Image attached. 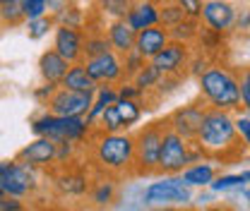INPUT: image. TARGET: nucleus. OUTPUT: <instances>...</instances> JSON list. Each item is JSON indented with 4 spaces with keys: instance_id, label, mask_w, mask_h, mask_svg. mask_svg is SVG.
<instances>
[{
    "instance_id": "obj_1",
    "label": "nucleus",
    "mask_w": 250,
    "mask_h": 211,
    "mask_svg": "<svg viewBox=\"0 0 250 211\" xmlns=\"http://www.w3.org/2000/svg\"><path fill=\"white\" fill-rule=\"evenodd\" d=\"M195 142L205 151V156H214L221 161H226L229 156H238V132L233 113L207 106Z\"/></svg>"
},
{
    "instance_id": "obj_2",
    "label": "nucleus",
    "mask_w": 250,
    "mask_h": 211,
    "mask_svg": "<svg viewBox=\"0 0 250 211\" xmlns=\"http://www.w3.org/2000/svg\"><path fill=\"white\" fill-rule=\"evenodd\" d=\"M92 144V158L96 163V168L104 175H123L132 171L135 163V139L132 132H94V137L89 139Z\"/></svg>"
},
{
    "instance_id": "obj_3",
    "label": "nucleus",
    "mask_w": 250,
    "mask_h": 211,
    "mask_svg": "<svg viewBox=\"0 0 250 211\" xmlns=\"http://www.w3.org/2000/svg\"><path fill=\"white\" fill-rule=\"evenodd\" d=\"M197 87L200 96L209 108L219 111H238L241 108V87H238V77L224 67V65H212L205 75L197 77Z\"/></svg>"
},
{
    "instance_id": "obj_4",
    "label": "nucleus",
    "mask_w": 250,
    "mask_h": 211,
    "mask_svg": "<svg viewBox=\"0 0 250 211\" xmlns=\"http://www.w3.org/2000/svg\"><path fill=\"white\" fill-rule=\"evenodd\" d=\"M31 132L36 137H48L53 142H72V144H89L94 137V125L87 120V115H53L43 111L41 115L31 118Z\"/></svg>"
},
{
    "instance_id": "obj_5",
    "label": "nucleus",
    "mask_w": 250,
    "mask_h": 211,
    "mask_svg": "<svg viewBox=\"0 0 250 211\" xmlns=\"http://www.w3.org/2000/svg\"><path fill=\"white\" fill-rule=\"evenodd\" d=\"M166 132V120L149 122L140 127L132 139H135V163L132 173L135 175H154L156 163H159V151H161V139Z\"/></svg>"
},
{
    "instance_id": "obj_6",
    "label": "nucleus",
    "mask_w": 250,
    "mask_h": 211,
    "mask_svg": "<svg viewBox=\"0 0 250 211\" xmlns=\"http://www.w3.org/2000/svg\"><path fill=\"white\" fill-rule=\"evenodd\" d=\"M142 202L147 207H178L181 209L192 202V190L181 180V175H164L145 187Z\"/></svg>"
},
{
    "instance_id": "obj_7",
    "label": "nucleus",
    "mask_w": 250,
    "mask_h": 211,
    "mask_svg": "<svg viewBox=\"0 0 250 211\" xmlns=\"http://www.w3.org/2000/svg\"><path fill=\"white\" fill-rule=\"evenodd\" d=\"M0 187H2L5 197L24 199L39 190V171L17 158L0 161Z\"/></svg>"
},
{
    "instance_id": "obj_8",
    "label": "nucleus",
    "mask_w": 250,
    "mask_h": 211,
    "mask_svg": "<svg viewBox=\"0 0 250 211\" xmlns=\"http://www.w3.org/2000/svg\"><path fill=\"white\" fill-rule=\"evenodd\" d=\"M188 166H190V142L166 127L164 139H161L156 173L159 175H181Z\"/></svg>"
},
{
    "instance_id": "obj_9",
    "label": "nucleus",
    "mask_w": 250,
    "mask_h": 211,
    "mask_svg": "<svg viewBox=\"0 0 250 211\" xmlns=\"http://www.w3.org/2000/svg\"><path fill=\"white\" fill-rule=\"evenodd\" d=\"M92 98L94 94H87V91H75V89L58 87L53 91V96L46 101V111L53 113V115H61V118L87 115L89 108H92Z\"/></svg>"
},
{
    "instance_id": "obj_10",
    "label": "nucleus",
    "mask_w": 250,
    "mask_h": 211,
    "mask_svg": "<svg viewBox=\"0 0 250 211\" xmlns=\"http://www.w3.org/2000/svg\"><path fill=\"white\" fill-rule=\"evenodd\" d=\"M205 111H207V103L202 101H192V103H188V106H181V108H176L168 118H164L166 120V127L168 130H173L176 134H181L183 139L188 142H192L195 137H197V130H200V122H202V115H205Z\"/></svg>"
},
{
    "instance_id": "obj_11",
    "label": "nucleus",
    "mask_w": 250,
    "mask_h": 211,
    "mask_svg": "<svg viewBox=\"0 0 250 211\" xmlns=\"http://www.w3.org/2000/svg\"><path fill=\"white\" fill-rule=\"evenodd\" d=\"M236 17H238V7L233 2L226 0H205L202 2V24L207 29H214L219 34H231L236 29Z\"/></svg>"
},
{
    "instance_id": "obj_12",
    "label": "nucleus",
    "mask_w": 250,
    "mask_h": 211,
    "mask_svg": "<svg viewBox=\"0 0 250 211\" xmlns=\"http://www.w3.org/2000/svg\"><path fill=\"white\" fill-rule=\"evenodd\" d=\"M82 62L96 84H118L123 79V58L116 51H108V53H101L94 58H84Z\"/></svg>"
},
{
    "instance_id": "obj_13",
    "label": "nucleus",
    "mask_w": 250,
    "mask_h": 211,
    "mask_svg": "<svg viewBox=\"0 0 250 211\" xmlns=\"http://www.w3.org/2000/svg\"><path fill=\"white\" fill-rule=\"evenodd\" d=\"M190 46L188 43H181V41H168L154 58H152V65L161 75H183L188 67V60H190Z\"/></svg>"
},
{
    "instance_id": "obj_14",
    "label": "nucleus",
    "mask_w": 250,
    "mask_h": 211,
    "mask_svg": "<svg viewBox=\"0 0 250 211\" xmlns=\"http://www.w3.org/2000/svg\"><path fill=\"white\" fill-rule=\"evenodd\" d=\"M82 43H84V31L82 29L56 24V29H53V51H56L58 56H62L70 65H72V62H80L84 58Z\"/></svg>"
},
{
    "instance_id": "obj_15",
    "label": "nucleus",
    "mask_w": 250,
    "mask_h": 211,
    "mask_svg": "<svg viewBox=\"0 0 250 211\" xmlns=\"http://www.w3.org/2000/svg\"><path fill=\"white\" fill-rule=\"evenodd\" d=\"M15 158L31 166V168H36V171L51 168V166H56V142L48 139V137H36L34 142H29L27 147L17 151Z\"/></svg>"
},
{
    "instance_id": "obj_16",
    "label": "nucleus",
    "mask_w": 250,
    "mask_h": 211,
    "mask_svg": "<svg viewBox=\"0 0 250 211\" xmlns=\"http://www.w3.org/2000/svg\"><path fill=\"white\" fill-rule=\"evenodd\" d=\"M171 41L168 36V29L161 27V24H154V27H147V29H140L135 34V48L145 60H152L156 53Z\"/></svg>"
},
{
    "instance_id": "obj_17",
    "label": "nucleus",
    "mask_w": 250,
    "mask_h": 211,
    "mask_svg": "<svg viewBox=\"0 0 250 211\" xmlns=\"http://www.w3.org/2000/svg\"><path fill=\"white\" fill-rule=\"evenodd\" d=\"M125 22L135 31L159 24V0H140V2H132L130 10H127V15H125Z\"/></svg>"
},
{
    "instance_id": "obj_18",
    "label": "nucleus",
    "mask_w": 250,
    "mask_h": 211,
    "mask_svg": "<svg viewBox=\"0 0 250 211\" xmlns=\"http://www.w3.org/2000/svg\"><path fill=\"white\" fill-rule=\"evenodd\" d=\"M104 34H106L111 48H113L118 56H125L127 51L135 48V34H137V31L132 29L125 19H111V22L106 24Z\"/></svg>"
},
{
    "instance_id": "obj_19",
    "label": "nucleus",
    "mask_w": 250,
    "mask_h": 211,
    "mask_svg": "<svg viewBox=\"0 0 250 211\" xmlns=\"http://www.w3.org/2000/svg\"><path fill=\"white\" fill-rule=\"evenodd\" d=\"M67 67H70V62L65 60L62 56H58L53 48L43 51L41 58H39V75H41L43 82H51V84H61Z\"/></svg>"
},
{
    "instance_id": "obj_20",
    "label": "nucleus",
    "mask_w": 250,
    "mask_h": 211,
    "mask_svg": "<svg viewBox=\"0 0 250 211\" xmlns=\"http://www.w3.org/2000/svg\"><path fill=\"white\" fill-rule=\"evenodd\" d=\"M61 87L65 89H75V91H87V94H94L96 91V82H94L92 77H89V72H87V67H84V62H72L70 67H67V72H65V77H62Z\"/></svg>"
},
{
    "instance_id": "obj_21",
    "label": "nucleus",
    "mask_w": 250,
    "mask_h": 211,
    "mask_svg": "<svg viewBox=\"0 0 250 211\" xmlns=\"http://www.w3.org/2000/svg\"><path fill=\"white\" fill-rule=\"evenodd\" d=\"M58 190L67 197H82L89 192V178L82 171H72V168H62L61 178H58Z\"/></svg>"
},
{
    "instance_id": "obj_22",
    "label": "nucleus",
    "mask_w": 250,
    "mask_h": 211,
    "mask_svg": "<svg viewBox=\"0 0 250 211\" xmlns=\"http://www.w3.org/2000/svg\"><path fill=\"white\" fill-rule=\"evenodd\" d=\"M217 178V168L207 161H197V163H190L186 171L181 173V180L186 182L188 187H209V182Z\"/></svg>"
},
{
    "instance_id": "obj_23",
    "label": "nucleus",
    "mask_w": 250,
    "mask_h": 211,
    "mask_svg": "<svg viewBox=\"0 0 250 211\" xmlns=\"http://www.w3.org/2000/svg\"><path fill=\"white\" fill-rule=\"evenodd\" d=\"M89 197H92V204L104 209V207H111L118 197V185L113 180V175H104L99 180L89 185Z\"/></svg>"
},
{
    "instance_id": "obj_24",
    "label": "nucleus",
    "mask_w": 250,
    "mask_h": 211,
    "mask_svg": "<svg viewBox=\"0 0 250 211\" xmlns=\"http://www.w3.org/2000/svg\"><path fill=\"white\" fill-rule=\"evenodd\" d=\"M116 98H118L116 84H99L96 91H94L92 108H89V113H87V120L94 125V122L99 120V115H101L108 106H113V103H116Z\"/></svg>"
},
{
    "instance_id": "obj_25",
    "label": "nucleus",
    "mask_w": 250,
    "mask_h": 211,
    "mask_svg": "<svg viewBox=\"0 0 250 211\" xmlns=\"http://www.w3.org/2000/svg\"><path fill=\"white\" fill-rule=\"evenodd\" d=\"M116 111L121 115V122H123V130H130L132 125L142 120L145 115V103L142 101H130V98H116Z\"/></svg>"
},
{
    "instance_id": "obj_26",
    "label": "nucleus",
    "mask_w": 250,
    "mask_h": 211,
    "mask_svg": "<svg viewBox=\"0 0 250 211\" xmlns=\"http://www.w3.org/2000/svg\"><path fill=\"white\" fill-rule=\"evenodd\" d=\"M113 51L106 34L101 29H92V31H84V43H82V53L84 58H94V56H101V53H108ZM82 58V60H84Z\"/></svg>"
},
{
    "instance_id": "obj_27",
    "label": "nucleus",
    "mask_w": 250,
    "mask_h": 211,
    "mask_svg": "<svg viewBox=\"0 0 250 211\" xmlns=\"http://www.w3.org/2000/svg\"><path fill=\"white\" fill-rule=\"evenodd\" d=\"M197 34H200V19H188V17L183 22H178V24H173V27L168 29L171 41H181V43H188V46L195 43Z\"/></svg>"
},
{
    "instance_id": "obj_28",
    "label": "nucleus",
    "mask_w": 250,
    "mask_h": 211,
    "mask_svg": "<svg viewBox=\"0 0 250 211\" xmlns=\"http://www.w3.org/2000/svg\"><path fill=\"white\" fill-rule=\"evenodd\" d=\"M56 29V17L48 12L43 17H36V19H27L24 22V31L31 41H41L43 36H48V31Z\"/></svg>"
},
{
    "instance_id": "obj_29",
    "label": "nucleus",
    "mask_w": 250,
    "mask_h": 211,
    "mask_svg": "<svg viewBox=\"0 0 250 211\" xmlns=\"http://www.w3.org/2000/svg\"><path fill=\"white\" fill-rule=\"evenodd\" d=\"M183 19H186V12L181 10V5H178L176 0H164V2H159V24H161V27L171 29L173 24H178V22H183Z\"/></svg>"
},
{
    "instance_id": "obj_30",
    "label": "nucleus",
    "mask_w": 250,
    "mask_h": 211,
    "mask_svg": "<svg viewBox=\"0 0 250 211\" xmlns=\"http://www.w3.org/2000/svg\"><path fill=\"white\" fill-rule=\"evenodd\" d=\"M161 77H164V75L156 70L152 62L147 60L145 65H142V70H140V72L132 77V82H135L140 89L145 91V94H152V91L156 89V84H159V79H161Z\"/></svg>"
},
{
    "instance_id": "obj_31",
    "label": "nucleus",
    "mask_w": 250,
    "mask_h": 211,
    "mask_svg": "<svg viewBox=\"0 0 250 211\" xmlns=\"http://www.w3.org/2000/svg\"><path fill=\"white\" fill-rule=\"evenodd\" d=\"M94 130L96 132H104V134H111V132H123V122H121V115L116 111V106H108L99 120L94 122Z\"/></svg>"
},
{
    "instance_id": "obj_32",
    "label": "nucleus",
    "mask_w": 250,
    "mask_h": 211,
    "mask_svg": "<svg viewBox=\"0 0 250 211\" xmlns=\"http://www.w3.org/2000/svg\"><path fill=\"white\" fill-rule=\"evenodd\" d=\"M27 19H24V12H22V5L20 0L15 2H0V24L2 27H22Z\"/></svg>"
},
{
    "instance_id": "obj_33",
    "label": "nucleus",
    "mask_w": 250,
    "mask_h": 211,
    "mask_svg": "<svg viewBox=\"0 0 250 211\" xmlns=\"http://www.w3.org/2000/svg\"><path fill=\"white\" fill-rule=\"evenodd\" d=\"M56 17V24H65V27H75V29H82L84 27V10H80L77 5H65L62 10L53 12Z\"/></svg>"
},
{
    "instance_id": "obj_34",
    "label": "nucleus",
    "mask_w": 250,
    "mask_h": 211,
    "mask_svg": "<svg viewBox=\"0 0 250 211\" xmlns=\"http://www.w3.org/2000/svg\"><path fill=\"white\" fill-rule=\"evenodd\" d=\"M130 5V0H96V10L108 19H125Z\"/></svg>"
},
{
    "instance_id": "obj_35",
    "label": "nucleus",
    "mask_w": 250,
    "mask_h": 211,
    "mask_svg": "<svg viewBox=\"0 0 250 211\" xmlns=\"http://www.w3.org/2000/svg\"><path fill=\"white\" fill-rule=\"evenodd\" d=\"M224 38H226V34H219L214 29H207V27H200V34H197V43H200V48H202V53H207V56H212L217 48L224 46Z\"/></svg>"
},
{
    "instance_id": "obj_36",
    "label": "nucleus",
    "mask_w": 250,
    "mask_h": 211,
    "mask_svg": "<svg viewBox=\"0 0 250 211\" xmlns=\"http://www.w3.org/2000/svg\"><path fill=\"white\" fill-rule=\"evenodd\" d=\"M243 185H246V180L241 173H229V175H217L209 182V190L214 194H221V192H231V190H243Z\"/></svg>"
},
{
    "instance_id": "obj_37",
    "label": "nucleus",
    "mask_w": 250,
    "mask_h": 211,
    "mask_svg": "<svg viewBox=\"0 0 250 211\" xmlns=\"http://www.w3.org/2000/svg\"><path fill=\"white\" fill-rule=\"evenodd\" d=\"M214 62H212V58L207 56V53H202V51H197V53H190V60H188V67H186V75H190V77H200V75H205L209 67H212Z\"/></svg>"
},
{
    "instance_id": "obj_38",
    "label": "nucleus",
    "mask_w": 250,
    "mask_h": 211,
    "mask_svg": "<svg viewBox=\"0 0 250 211\" xmlns=\"http://www.w3.org/2000/svg\"><path fill=\"white\" fill-rule=\"evenodd\" d=\"M80 144H72V142H56V166H70L75 163V156H77Z\"/></svg>"
},
{
    "instance_id": "obj_39",
    "label": "nucleus",
    "mask_w": 250,
    "mask_h": 211,
    "mask_svg": "<svg viewBox=\"0 0 250 211\" xmlns=\"http://www.w3.org/2000/svg\"><path fill=\"white\" fill-rule=\"evenodd\" d=\"M121 58H123V79H132V77L142 70V65L147 62L137 51H127Z\"/></svg>"
},
{
    "instance_id": "obj_40",
    "label": "nucleus",
    "mask_w": 250,
    "mask_h": 211,
    "mask_svg": "<svg viewBox=\"0 0 250 211\" xmlns=\"http://www.w3.org/2000/svg\"><path fill=\"white\" fill-rule=\"evenodd\" d=\"M116 91H118V98H130V101H142L145 103V98H147V94L140 89L132 79H121L118 84H116Z\"/></svg>"
},
{
    "instance_id": "obj_41",
    "label": "nucleus",
    "mask_w": 250,
    "mask_h": 211,
    "mask_svg": "<svg viewBox=\"0 0 250 211\" xmlns=\"http://www.w3.org/2000/svg\"><path fill=\"white\" fill-rule=\"evenodd\" d=\"M20 5H22L24 19H36V17L48 15V0H20Z\"/></svg>"
},
{
    "instance_id": "obj_42",
    "label": "nucleus",
    "mask_w": 250,
    "mask_h": 211,
    "mask_svg": "<svg viewBox=\"0 0 250 211\" xmlns=\"http://www.w3.org/2000/svg\"><path fill=\"white\" fill-rule=\"evenodd\" d=\"M236 122V132H238V139L250 149V118L248 115H233Z\"/></svg>"
},
{
    "instance_id": "obj_43",
    "label": "nucleus",
    "mask_w": 250,
    "mask_h": 211,
    "mask_svg": "<svg viewBox=\"0 0 250 211\" xmlns=\"http://www.w3.org/2000/svg\"><path fill=\"white\" fill-rule=\"evenodd\" d=\"M178 5H181V10L186 12L188 19H200V15H202V2L205 0H176Z\"/></svg>"
},
{
    "instance_id": "obj_44",
    "label": "nucleus",
    "mask_w": 250,
    "mask_h": 211,
    "mask_svg": "<svg viewBox=\"0 0 250 211\" xmlns=\"http://www.w3.org/2000/svg\"><path fill=\"white\" fill-rule=\"evenodd\" d=\"M58 87H61V84H51V82H43L41 87H36V89H34V98H36V101H39L41 106H46V101H48V98L53 96V91L58 89Z\"/></svg>"
},
{
    "instance_id": "obj_45",
    "label": "nucleus",
    "mask_w": 250,
    "mask_h": 211,
    "mask_svg": "<svg viewBox=\"0 0 250 211\" xmlns=\"http://www.w3.org/2000/svg\"><path fill=\"white\" fill-rule=\"evenodd\" d=\"M2 211H24V202L20 197H0Z\"/></svg>"
},
{
    "instance_id": "obj_46",
    "label": "nucleus",
    "mask_w": 250,
    "mask_h": 211,
    "mask_svg": "<svg viewBox=\"0 0 250 211\" xmlns=\"http://www.w3.org/2000/svg\"><path fill=\"white\" fill-rule=\"evenodd\" d=\"M236 29H250V10L238 12V17H236Z\"/></svg>"
},
{
    "instance_id": "obj_47",
    "label": "nucleus",
    "mask_w": 250,
    "mask_h": 211,
    "mask_svg": "<svg viewBox=\"0 0 250 211\" xmlns=\"http://www.w3.org/2000/svg\"><path fill=\"white\" fill-rule=\"evenodd\" d=\"M67 2H70V0H48V12H51V15L58 12V10H62Z\"/></svg>"
},
{
    "instance_id": "obj_48",
    "label": "nucleus",
    "mask_w": 250,
    "mask_h": 211,
    "mask_svg": "<svg viewBox=\"0 0 250 211\" xmlns=\"http://www.w3.org/2000/svg\"><path fill=\"white\" fill-rule=\"evenodd\" d=\"M241 82H243V84H248V87H250V65L246 67V70H243V75H241Z\"/></svg>"
},
{
    "instance_id": "obj_49",
    "label": "nucleus",
    "mask_w": 250,
    "mask_h": 211,
    "mask_svg": "<svg viewBox=\"0 0 250 211\" xmlns=\"http://www.w3.org/2000/svg\"><path fill=\"white\" fill-rule=\"evenodd\" d=\"M149 211H178V207H149Z\"/></svg>"
},
{
    "instance_id": "obj_50",
    "label": "nucleus",
    "mask_w": 250,
    "mask_h": 211,
    "mask_svg": "<svg viewBox=\"0 0 250 211\" xmlns=\"http://www.w3.org/2000/svg\"><path fill=\"white\" fill-rule=\"evenodd\" d=\"M243 197H246V202H248V209H250V190H243Z\"/></svg>"
},
{
    "instance_id": "obj_51",
    "label": "nucleus",
    "mask_w": 250,
    "mask_h": 211,
    "mask_svg": "<svg viewBox=\"0 0 250 211\" xmlns=\"http://www.w3.org/2000/svg\"><path fill=\"white\" fill-rule=\"evenodd\" d=\"M241 175H243V180H246V182H250V171H243Z\"/></svg>"
},
{
    "instance_id": "obj_52",
    "label": "nucleus",
    "mask_w": 250,
    "mask_h": 211,
    "mask_svg": "<svg viewBox=\"0 0 250 211\" xmlns=\"http://www.w3.org/2000/svg\"><path fill=\"white\" fill-rule=\"evenodd\" d=\"M178 211H197V209H192V207L188 204V207H181V209H178Z\"/></svg>"
},
{
    "instance_id": "obj_53",
    "label": "nucleus",
    "mask_w": 250,
    "mask_h": 211,
    "mask_svg": "<svg viewBox=\"0 0 250 211\" xmlns=\"http://www.w3.org/2000/svg\"><path fill=\"white\" fill-rule=\"evenodd\" d=\"M226 2H233V5H236V2H241V0H226Z\"/></svg>"
},
{
    "instance_id": "obj_54",
    "label": "nucleus",
    "mask_w": 250,
    "mask_h": 211,
    "mask_svg": "<svg viewBox=\"0 0 250 211\" xmlns=\"http://www.w3.org/2000/svg\"><path fill=\"white\" fill-rule=\"evenodd\" d=\"M0 2H15V0H0Z\"/></svg>"
},
{
    "instance_id": "obj_55",
    "label": "nucleus",
    "mask_w": 250,
    "mask_h": 211,
    "mask_svg": "<svg viewBox=\"0 0 250 211\" xmlns=\"http://www.w3.org/2000/svg\"><path fill=\"white\" fill-rule=\"evenodd\" d=\"M130 2H140V0H130Z\"/></svg>"
},
{
    "instance_id": "obj_56",
    "label": "nucleus",
    "mask_w": 250,
    "mask_h": 211,
    "mask_svg": "<svg viewBox=\"0 0 250 211\" xmlns=\"http://www.w3.org/2000/svg\"><path fill=\"white\" fill-rule=\"evenodd\" d=\"M0 211H2V207H0Z\"/></svg>"
},
{
    "instance_id": "obj_57",
    "label": "nucleus",
    "mask_w": 250,
    "mask_h": 211,
    "mask_svg": "<svg viewBox=\"0 0 250 211\" xmlns=\"http://www.w3.org/2000/svg\"><path fill=\"white\" fill-rule=\"evenodd\" d=\"M96 211H101V209H96Z\"/></svg>"
}]
</instances>
